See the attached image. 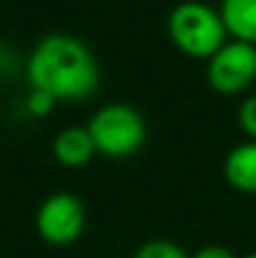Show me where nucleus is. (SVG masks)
Instances as JSON below:
<instances>
[{
	"label": "nucleus",
	"mask_w": 256,
	"mask_h": 258,
	"mask_svg": "<svg viewBox=\"0 0 256 258\" xmlns=\"http://www.w3.org/2000/svg\"><path fill=\"white\" fill-rule=\"evenodd\" d=\"M27 80L32 89L45 91L54 100H82L98 89L100 66L82 39L52 32L32 50Z\"/></svg>",
	"instance_id": "f257e3e1"
},
{
	"label": "nucleus",
	"mask_w": 256,
	"mask_h": 258,
	"mask_svg": "<svg viewBox=\"0 0 256 258\" xmlns=\"http://www.w3.org/2000/svg\"><path fill=\"white\" fill-rule=\"evenodd\" d=\"M54 102H57V100H54L52 95L45 93V91H39V89H32L30 95H27V109H30L32 113H36V116H45V113L54 107Z\"/></svg>",
	"instance_id": "9d476101"
},
{
	"label": "nucleus",
	"mask_w": 256,
	"mask_h": 258,
	"mask_svg": "<svg viewBox=\"0 0 256 258\" xmlns=\"http://www.w3.org/2000/svg\"><path fill=\"white\" fill-rule=\"evenodd\" d=\"M193 258H236V256L220 245H209V247H202Z\"/></svg>",
	"instance_id": "f8f14e48"
},
{
	"label": "nucleus",
	"mask_w": 256,
	"mask_h": 258,
	"mask_svg": "<svg viewBox=\"0 0 256 258\" xmlns=\"http://www.w3.org/2000/svg\"><path fill=\"white\" fill-rule=\"evenodd\" d=\"M86 224L84 204L73 192H54L36 211V231L50 245H71L82 236Z\"/></svg>",
	"instance_id": "20e7f679"
},
{
	"label": "nucleus",
	"mask_w": 256,
	"mask_h": 258,
	"mask_svg": "<svg viewBox=\"0 0 256 258\" xmlns=\"http://www.w3.org/2000/svg\"><path fill=\"white\" fill-rule=\"evenodd\" d=\"M134 258H188L177 242L170 240H150L136 249Z\"/></svg>",
	"instance_id": "1a4fd4ad"
},
{
	"label": "nucleus",
	"mask_w": 256,
	"mask_h": 258,
	"mask_svg": "<svg viewBox=\"0 0 256 258\" xmlns=\"http://www.w3.org/2000/svg\"><path fill=\"white\" fill-rule=\"evenodd\" d=\"M54 156L61 161L63 165H84L86 161L93 156L95 143L91 138L89 127H66L57 134L54 138Z\"/></svg>",
	"instance_id": "423d86ee"
},
{
	"label": "nucleus",
	"mask_w": 256,
	"mask_h": 258,
	"mask_svg": "<svg viewBox=\"0 0 256 258\" xmlns=\"http://www.w3.org/2000/svg\"><path fill=\"white\" fill-rule=\"evenodd\" d=\"M168 30L177 48L193 57H211L225 45V23L213 7L198 0L179 3L168 16Z\"/></svg>",
	"instance_id": "f03ea898"
},
{
	"label": "nucleus",
	"mask_w": 256,
	"mask_h": 258,
	"mask_svg": "<svg viewBox=\"0 0 256 258\" xmlns=\"http://www.w3.org/2000/svg\"><path fill=\"white\" fill-rule=\"evenodd\" d=\"M220 16L238 41L256 43V0H222Z\"/></svg>",
	"instance_id": "6e6552de"
},
{
	"label": "nucleus",
	"mask_w": 256,
	"mask_h": 258,
	"mask_svg": "<svg viewBox=\"0 0 256 258\" xmlns=\"http://www.w3.org/2000/svg\"><path fill=\"white\" fill-rule=\"evenodd\" d=\"M209 84L220 93H238L256 77V43L231 41L209 57Z\"/></svg>",
	"instance_id": "39448f33"
},
{
	"label": "nucleus",
	"mask_w": 256,
	"mask_h": 258,
	"mask_svg": "<svg viewBox=\"0 0 256 258\" xmlns=\"http://www.w3.org/2000/svg\"><path fill=\"white\" fill-rule=\"evenodd\" d=\"M12 63H14L12 50H9L5 43H0V73H9L12 71Z\"/></svg>",
	"instance_id": "ddd939ff"
},
{
	"label": "nucleus",
	"mask_w": 256,
	"mask_h": 258,
	"mask_svg": "<svg viewBox=\"0 0 256 258\" xmlns=\"http://www.w3.org/2000/svg\"><path fill=\"white\" fill-rule=\"evenodd\" d=\"M225 177L238 190L256 192V141L240 143L227 154Z\"/></svg>",
	"instance_id": "0eeeda50"
},
{
	"label": "nucleus",
	"mask_w": 256,
	"mask_h": 258,
	"mask_svg": "<svg viewBox=\"0 0 256 258\" xmlns=\"http://www.w3.org/2000/svg\"><path fill=\"white\" fill-rule=\"evenodd\" d=\"M238 120L249 136L256 138V95H249L238 109Z\"/></svg>",
	"instance_id": "9b49d317"
},
{
	"label": "nucleus",
	"mask_w": 256,
	"mask_h": 258,
	"mask_svg": "<svg viewBox=\"0 0 256 258\" xmlns=\"http://www.w3.org/2000/svg\"><path fill=\"white\" fill-rule=\"evenodd\" d=\"M245 258H256V251H254V254H247V256H245Z\"/></svg>",
	"instance_id": "4468645a"
},
{
	"label": "nucleus",
	"mask_w": 256,
	"mask_h": 258,
	"mask_svg": "<svg viewBox=\"0 0 256 258\" xmlns=\"http://www.w3.org/2000/svg\"><path fill=\"white\" fill-rule=\"evenodd\" d=\"M86 127L95 143V150L109 156L134 154L145 143V134H148L141 111L125 102H111L100 107L91 116Z\"/></svg>",
	"instance_id": "7ed1b4c3"
}]
</instances>
